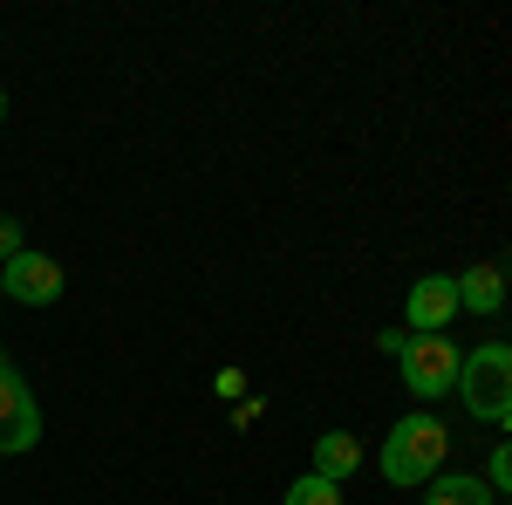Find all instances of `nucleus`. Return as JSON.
I'll return each instance as SVG.
<instances>
[{
  "instance_id": "1",
  "label": "nucleus",
  "mask_w": 512,
  "mask_h": 505,
  "mask_svg": "<svg viewBox=\"0 0 512 505\" xmlns=\"http://www.w3.org/2000/svg\"><path fill=\"white\" fill-rule=\"evenodd\" d=\"M444 451H451V430L437 424L431 410H410V417L390 424V437H383V478L403 485V492H417L424 478L444 471Z\"/></svg>"
},
{
  "instance_id": "4",
  "label": "nucleus",
  "mask_w": 512,
  "mask_h": 505,
  "mask_svg": "<svg viewBox=\"0 0 512 505\" xmlns=\"http://www.w3.org/2000/svg\"><path fill=\"white\" fill-rule=\"evenodd\" d=\"M62 260L55 253H35V246H21L7 267H0V301H21V308H48V301H62Z\"/></svg>"
},
{
  "instance_id": "13",
  "label": "nucleus",
  "mask_w": 512,
  "mask_h": 505,
  "mask_svg": "<svg viewBox=\"0 0 512 505\" xmlns=\"http://www.w3.org/2000/svg\"><path fill=\"white\" fill-rule=\"evenodd\" d=\"M212 389H219L226 403H239V389H246V376H239V369H219V383H212Z\"/></svg>"
},
{
  "instance_id": "3",
  "label": "nucleus",
  "mask_w": 512,
  "mask_h": 505,
  "mask_svg": "<svg viewBox=\"0 0 512 505\" xmlns=\"http://www.w3.org/2000/svg\"><path fill=\"white\" fill-rule=\"evenodd\" d=\"M458 342L451 335H403V349H396V362H403V389L417 396V403H431V396H444V389L458 383Z\"/></svg>"
},
{
  "instance_id": "6",
  "label": "nucleus",
  "mask_w": 512,
  "mask_h": 505,
  "mask_svg": "<svg viewBox=\"0 0 512 505\" xmlns=\"http://www.w3.org/2000/svg\"><path fill=\"white\" fill-rule=\"evenodd\" d=\"M451 314H458V287H451V273H424V280L410 287V301H403L410 335H444Z\"/></svg>"
},
{
  "instance_id": "8",
  "label": "nucleus",
  "mask_w": 512,
  "mask_h": 505,
  "mask_svg": "<svg viewBox=\"0 0 512 505\" xmlns=\"http://www.w3.org/2000/svg\"><path fill=\"white\" fill-rule=\"evenodd\" d=\"M451 287H458V308L506 314V267H472V273H458Z\"/></svg>"
},
{
  "instance_id": "2",
  "label": "nucleus",
  "mask_w": 512,
  "mask_h": 505,
  "mask_svg": "<svg viewBox=\"0 0 512 505\" xmlns=\"http://www.w3.org/2000/svg\"><path fill=\"white\" fill-rule=\"evenodd\" d=\"M458 403L472 410L478 424H512V349L506 342H485V349L458 355Z\"/></svg>"
},
{
  "instance_id": "15",
  "label": "nucleus",
  "mask_w": 512,
  "mask_h": 505,
  "mask_svg": "<svg viewBox=\"0 0 512 505\" xmlns=\"http://www.w3.org/2000/svg\"><path fill=\"white\" fill-rule=\"evenodd\" d=\"M0 369H7V355H0Z\"/></svg>"
},
{
  "instance_id": "7",
  "label": "nucleus",
  "mask_w": 512,
  "mask_h": 505,
  "mask_svg": "<svg viewBox=\"0 0 512 505\" xmlns=\"http://www.w3.org/2000/svg\"><path fill=\"white\" fill-rule=\"evenodd\" d=\"M355 465H362V437H355V430H321V437H315V465H308L315 478L342 485Z\"/></svg>"
},
{
  "instance_id": "11",
  "label": "nucleus",
  "mask_w": 512,
  "mask_h": 505,
  "mask_svg": "<svg viewBox=\"0 0 512 505\" xmlns=\"http://www.w3.org/2000/svg\"><path fill=\"white\" fill-rule=\"evenodd\" d=\"M506 485H512V451H506V444H499V451H492V465H485V492L499 499Z\"/></svg>"
},
{
  "instance_id": "10",
  "label": "nucleus",
  "mask_w": 512,
  "mask_h": 505,
  "mask_svg": "<svg viewBox=\"0 0 512 505\" xmlns=\"http://www.w3.org/2000/svg\"><path fill=\"white\" fill-rule=\"evenodd\" d=\"M280 505H342V485H328V478H315V471H301L294 485H287V499Z\"/></svg>"
},
{
  "instance_id": "14",
  "label": "nucleus",
  "mask_w": 512,
  "mask_h": 505,
  "mask_svg": "<svg viewBox=\"0 0 512 505\" xmlns=\"http://www.w3.org/2000/svg\"><path fill=\"white\" fill-rule=\"evenodd\" d=\"M0 123H7V89H0Z\"/></svg>"
},
{
  "instance_id": "12",
  "label": "nucleus",
  "mask_w": 512,
  "mask_h": 505,
  "mask_svg": "<svg viewBox=\"0 0 512 505\" xmlns=\"http://www.w3.org/2000/svg\"><path fill=\"white\" fill-rule=\"evenodd\" d=\"M21 253V219H0V267Z\"/></svg>"
},
{
  "instance_id": "5",
  "label": "nucleus",
  "mask_w": 512,
  "mask_h": 505,
  "mask_svg": "<svg viewBox=\"0 0 512 505\" xmlns=\"http://www.w3.org/2000/svg\"><path fill=\"white\" fill-rule=\"evenodd\" d=\"M35 444H41V403H35V389L21 383V369L7 362L0 369V458H21Z\"/></svg>"
},
{
  "instance_id": "9",
  "label": "nucleus",
  "mask_w": 512,
  "mask_h": 505,
  "mask_svg": "<svg viewBox=\"0 0 512 505\" xmlns=\"http://www.w3.org/2000/svg\"><path fill=\"white\" fill-rule=\"evenodd\" d=\"M424 505H499V499L472 471H437V478H424Z\"/></svg>"
}]
</instances>
